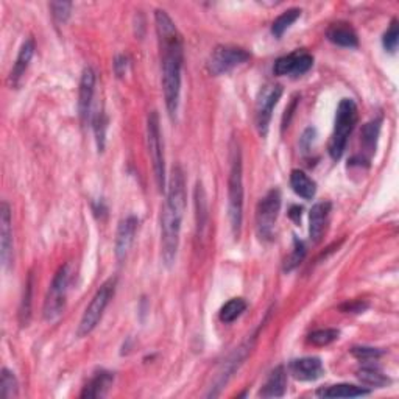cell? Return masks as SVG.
<instances>
[{"label": "cell", "mask_w": 399, "mask_h": 399, "mask_svg": "<svg viewBox=\"0 0 399 399\" xmlns=\"http://www.w3.org/2000/svg\"><path fill=\"white\" fill-rule=\"evenodd\" d=\"M398 43H399V24L396 19H393L389 27V30L385 31L382 44L385 47V50L390 53H395L398 49Z\"/></svg>", "instance_id": "cell-33"}, {"label": "cell", "mask_w": 399, "mask_h": 399, "mask_svg": "<svg viewBox=\"0 0 399 399\" xmlns=\"http://www.w3.org/2000/svg\"><path fill=\"white\" fill-rule=\"evenodd\" d=\"M357 377H359L365 385H371V387L381 389L390 384L389 377L385 376L379 368L373 367V365H363V367L357 371Z\"/></svg>", "instance_id": "cell-25"}, {"label": "cell", "mask_w": 399, "mask_h": 399, "mask_svg": "<svg viewBox=\"0 0 399 399\" xmlns=\"http://www.w3.org/2000/svg\"><path fill=\"white\" fill-rule=\"evenodd\" d=\"M351 354L359 361H373L382 356V351L377 348H370V347H356L351 349Z\"/></svg>", "instance_id": "cell-36"}, {"label": "cell", "mask_w": 399, "mask_h": 399, "mask_svg": "<svg viewBox=\"0 0 399 399\" xmlns=\"http://www.w3.org/2000/svg\"><path fill=\"white\" fill-rule=\"evenodd\" d=\"M347 312H354V314H359L362 312L363 309H367V304H362V303H356V304H348L347 307H343Z\"/></svg>", "instance_id": "cell-39"}, {"label": "cell", "mask_w": 399, "mask_h": 399, "mask_svg": "<svg viewBox=\"0 0 399 399\" xmlns=\"http://www.w3.org/2000/svg\"><path fill=\"white\" fill-rule=\"evenodd\" d=\"M381 125H382V117H377L375 120L368 122V124H365L362 128V133H361L362 145L370 154L375 153L377 138H379V133H381Z\"/></svg>", "instance_id": "cell-24"}, {"label": "cell", "mask_w": 399, "mask_h": 399, "mask_svg": "<svg viewBox=\"0 0 399 399\" xmlns=\"http://www.w3.org/2000/svg\"><path fill=\"white\" fill-rule=\"evenodd\" d=\"M290 373L298 381H317L323 376L324 368L319 357H303L289 363Z\"/></svg>", "instance_id": "cell-16"}, {"label": "cell", "mask_w": 399, "mask_h": 399, "mask_svg": "<svg viewBox=\"0 0 399 399\" xmlns=\"http://www.w3.org/2000/svg\"><path fill=\"white\" fill-rule=\"evenodd\" d=\"M35 49H36V45H35V39L33 38L27 39L25 43L22 44V47H20V50L17 53V58L15 61V66H13V69L10 72V85L11 86L17 87L20 85V80H22V77L25 75V72L30 66V61H31L33 55H35Z\"/></svg>", "instance_id": "cell-17"}, {"label": "cell", "mask_w": 399, "mask_h": 399, "mask_svg": "<svg viewBox=\"0 0 399 399\" xmlns=\"http://www.w3.org/2000/svg\"><path fill=\"white\" fill-rule=\"evenodd\" d=\"M287 389V373L286 368L280 365L275 370H272V373L268 375L266 384L262 385V389L259 391L261 398H282L286 395Z\"/></svg>", "instance_id": "cell-19"}, {"label": "cell", "mask_w": 399, "mask_h": 399, "mask_svg": "<svg viewBox=\"0 0 399 399\" xmlns=\"http://www.w3.org/2000/svg\"><path fill=\"white\" fill-rule=\"evenodd\" d=\"M340 333L337 329H320L315 333L309 334V343L315 344V347H326V344L335 342L339 339Z\"/></svg>", "instance_id": "cell-32"}, {"label": "cell", "mask_w": 399, "mask_h": 399, "mask_svg": "<svg viewBox=\"0 0 399 399\" xmlns=\"http://www.w3.org/2000/svg\"><path fill=\"white\" fill-rule=\"evenodd\" d=\"M331 206L333 205H331L329 201H320V203H317V205H314L312 209H310L309 234L314 243H319L323 238L324 226H326V222H328L329 212H331Z\"/></svg>", "instance_id": "cell-18"}, {"label": "cell", "mask_w": 399, "mask_h": 399, "mask_svg": "<svg viewBox=\"0 0 399 399\" xmlns=\"http://www.w3.org/2000/svg\"><path fill=\"white\" fill-rule=\"evenodd\" d=\"M301 211L303 209L300 206H293L292 209H290V217H292L296 223L301 220Z\"/></svg>", "instance_id": "cell-40"}, {"label": "cell", "mask_w": 399, "mask_h": 399, "mask_svg": "<svg viewBox=\"0 0 399 399\" xmlns=\"http://www.w3.org/2000/svg\"><path fill=\"white\" fill-rule=\"evenodd\" d=\"M154 24L161 49V71H162V91H164L166 108L171 117H175L180 105L181 92V69L184 55H182V38L173 24L171 16L164 10L154 13Z\"/></svg>", "instance_id": "cell-1"}, {"label": "cell", "mask_w": 399, "mask_h": 399, "mask_svg": "<svg viewBox=\"0 0 399 399\" xmlns=\"http://www.w3.org/2000/svg\"><path fill=\"white\" fill-rule=\"evenodd\" d=\"M367 395H370L368 389L357 387V385H351V384L331 385V387L320 389L317 391V396L320 398H357Z\"/></svg>", "instance_id": "cell-22"}, {"label": "cell", "mask_w": 399, "mask_h": 399, "mask_svg": "<svg viewBox=\"0 0 399 399\" xmlns=\"http://www.w3.org/2000/svg\"><path fill=\"white\" fill-rule=\"evenodd\" d=\"M252 58L249 52L242 49V47L235 45H219L215 47L214 52L211 53L208 61V71L211 72V75H222L233 71L234 67H238Z\"/></svg>", "instance_id": "cell-10"}, {"label": "cell", "mask_w": 399, "mask_h": 399, "mask_svg": "<svg viewBox=\"0 0 399 399\" xmlns=\"http://www.w3.org/2000/svg\"><path fill=\"white\" fill-rule=\"evenodd\" d=\"M256 335L258 334H253L247 342H243L240 347L235 348L234 353L229 354L228 359L222 363V367L219 368L217 375H215L211 387H209V391L206 393L208 398L219 396L220 390L225 387L235 371L240 368V365L247 361V357L249 354H252V351L254 348V343H256Z\"/></svg>", "instance_id": "cell-7"}, {"label": "cell", "mask_w": 399, "mask_h": 399, "mask_svg": "<svg viewBox=\"0 0 399 399\" xmlns=\"http://www.w3.org/2000/svg\"><path fill=\"white\" fill-rule=\"evenodd\" d=\"M314 134H315V130H314V128H307V130L304 131L303 139H301L304 150H307V148H309V145H310V136H314Z\"/></svg>", "instance_id": "cell-38"}, {"label": "cell", "mask_w": 399, "mask_h": 399, "mask_svg": "<svg viewBox=\"0 0 399 399\" xmlns=\"http://www.w3.org/2000/svg\"><path fill=\"white\" fill-rule=\"evenodd\" d=\"M94 92H96V72L91 67H86L80 80L78 91V113L81 124H87V120L91 119Z\"/></svg>", "instance_id": "cell-14"}, {"label": "cell", "mask_w": 399, "mask_h": 399, "mask_svg": "<svg viewBox=\"0 0 399 399\" xmlns=\"http://www.w3.org/2000/svg\"><path fill=\"white\" fill-rule=\"evenodd\" d=\"M0 261L3 270L13 263V228L11 209L6 201L0 205Z\"/></svg>", "instance_id": "cell-13"}, {"label": "cell", "mask_w": 399, "mask_h": 399, "mask_svg": "<svg viewBox=\"0 0 399 399\" xmlns=\"http://www.w3.org/2000/svg\"><path fill=\"white\" fill-rule=\"evenodd\" d=\"M290 186L293 192L304 200H312L317 194V184L303 171H292L290 173Z\"/></svg>", "instance_id": "cell-23"}, {"label": "cell", "mask_w": 399, "mask_h": 399, "mask_svg": "<svg viewBox=\"0 0 399 399\" xmlns=\"http://www.w3.org/2000/svg\"><path fill=\"white\" fill-rule=\"evenodd\" d=\"M357 117H359V114H357V106L354 100L343 99L339 103V108H337L334 131L328 147L331 158L334 161H339L343 157L349 134L353 133L357 124Z\"/></svg>", "instance_id": "cell-4"}, {"label": "cell", "mask_w": 399, "mask_h": 399, "mask_svg": "<svg viewBox=\"0 0 399 399\" xmlns=\"http://www.w3.org/2000/svg\"><path fill=\"white\" fill-rule=\"evenodd\" d=\"M138 225H139V220L138 217H134V215H128L126 219L120 222V225L117 228V234H116V249H114L117 261L126 258V254L128 252H130V248L134 242V235H136Z\"/></svg>", "instance_id": "cell-15"}, {"label": "cell", "mask_w": 399, "mask_h": 399, "mask_svg": "<svg viewBox=\"0 0 399 399\" xmlns=\"http://www.w3.org/2000/svg\"><path fill=\"white\" fill-rule=\"evenodd\" d=\"M71 10H72L71 2H52L50 3L52 16H53V19H55V22H58V24H64L66 20L69 19Z\"/></svg>", "instance_id": "cell-35"}, {"label": "cell", "mask_w": 399, "mask_h": 399, "mask_svg": "<svg viewBox=\"0 0 399 399\" xmlns=\"http://www.w3.org/2000/svg\"><path fill=\"white\" fill-rule=\"evenodd\" d=\"M300 16H301L300 8H290L287 11H284L281 16L276 17L272 25V33L275 35V38L280 39L284 33H286L290 27H292L296 20L300 19Z\"/></svg>", "instance_id": "cell-27"}, {"label": "cell", "mask_w": 399, "mask_h": 399, "mask_svg": "<svg viewBox=\"0 0 399 399\" xmlns=\"http://www.w3.org/2000/svg\"><path fill=\"white\" fill-rule=\"evenodd\" d=\"M69 276H71L69 266H67V263L61 266L58 268V272L55 273V276H53L49 292H47L45 301H44V309H43L44 320L53 321V320H57L61 314H63L64 306H66L67 286H69Z\"/></svg>", "instance_id": "cell-9"}, {"label": "cell", "mask_w": 399, "mask_h": 399, "mask_svg": "<svg viewBox=\"0 0 399 399\" xmlns=\"http://www.w3.org/2000/svg\"><path fill=\"white\" fill-rule=\"evenodd\" d=\"M106 128H108V119L103 113H97L94 117V131H96V140L99 152H103L105 148V139H106Z\"/></svg>", "instance_id": "cell-34"}, {"label": "cell", "mask_w": 399, "mask_h": 399, "mask_svg": "<svg viewBox=\"0 0 399 399\" xmlns=\"http://www.w3.org/2000/svg\"><path fill=\"white\" fill-rule=\"evenodd\" d=\"M113 381H114L113 373H110V371H100V373H97L89 382H87L83 391H81L80 398H87V399L103 398L113 385Z\"/></svg>", "instance_id": "cell-21"}, {"label": "cell", "mask_w": 399, "mask_h": 399, "mask_svg": "<svg viewBox=\"0 0 399 399\" xmlns=\"http://www.w3.org/2000/svg\"><path fill=\"white\" fill-rule=\"evenodd\" d=\"M195 208H197V231L198 235H203L208 226V201L201 182H197L195 187Z\"/></svg>", "instance_id": "cell-26"}, {"label": "cell", "mask_w": 399, "mask_h": 399, "mask_svg": "<svg viewBox=\"0 0 399 399\" xmlns=\"http://www.w3.org/2000/svg\"><path fill=\"white\" fill-rule=\"evenodd\" d=\"M31 290H33V275L29 276V281L25 284V292H24V298L22 303H20V309H19V321L22 326H27L30 321V315H31Z\"/></svg>", "instance_id": "cell-31"}, {"label": "cell", "mask_w": 399, "mask_h": 399, "mask_svg": "<svg viewBox=\"0 0 399 399\" xmlns=\"http://www.w3.org/2000/svg\"><path fill=\"white\" fill-rule=\"evenodd\" d=\"M128 67V58L125 55H119L114 63V71H116L117 77H124Z\"/></svg>", "instance_id": "cell-37"}, {"label": "cell", "mask_w": 399, "mask_h": 399, "mask_svg": "<svg viewBox=\"0 0 399 399\" xmlns=\"http://www.w3.org/2000/svg\"><path fill=\"white\" fill-rule=\"evenodd\" d=\"M242 153L238 144L231 148V168L228 178V215L234 239L240 238L243 220V177Z\"/></svg>", "instance_id": "cell-3"}, {"label": "cell", "mask_w": 399, "mask_h": 399, "mask_svg": "<svg viewBox=\"0 0 399 399\" xmlns=\"http://www.w3.org/2000/svg\"><path fill=\"white\" fill-rule=\"evenodd\" d=\"M314 66V57L307 52H293L289 53L286 57H281L276 59L273 66L275 75H292L300 77L303 73L310 71V67Z\"/></svg>", "instance_id": "cell-12"}, {"label": "cell", "mask_w": 399, "mask_h": 399, "mask_svg": "<svg viewBox=\"0 0 399 399\" xmlns=\"http://www.w3.org/2000/svg\"><path fill=\"white\" fill-rule=\"evenodd\" d=\"M281 96H282V86L280 85H268L262 87L258 103H256V128H258V131L262 138L267 136L273 108L280 101Z\"/></svg>", "instance_id": "cell-11"}, {"label": "cell", "mask_w": 399, "mask_h": 399, "mask_svg": "<svg viewBox=\"0 0 399 399\" xmlns=\"http://www.w3.org/2000/svg\"><path fill=\"white\" fill-rule=\"evenodd\" d=\"M147 144L148 153L152 158L154 180L159 192L166 189V164H164V152L161 144V130H159V116L157 111H152L147 119Z\"/></svg>", "instance_id": "cell-8"}, {"label": "cell", "mask_w": 399, "mask_h": 399, "mask_svg": "<svg viewBox=\"0 0 399 399\" xmlns=\"http://www.w3.org/2000/svg\"><path fill=\"white\" fill-rule=\"evenodd\" d=\"M19 384L13 371L8 368L2 370V376H0V396L3 399H13L17 396Z\"/></svg>", "instance_id": "cell-29"}, {"label": "cell", "mask_w": 399, "mask_h": 399, "mask_svg": "<svg viewBox=\"0 0 399 399\" xmlns=\"http://www.w3.org/2000/svg\"><path fill=\"white\" fill-rule=\"evenodd\" d=\"M281 192L278 189H272L261 198L256 208V231L262 242L273 239L275 223L278 220L281 209Z\"/></svg>", "instance_id": "cell-6"}, {"label": "cell", "mask_w": 399, "mask_h": 399, "mask_svg": "<svg viewBox=\"0 0 399 399\" xmlns=\"http://www.w3.org/2000/svg\"><path fill=\"white\" fill-rule=\"evenodd\" d=\"M304 256H306V245L304 242L300 240L296 235H293V249L292 253L289 254V258L284 262V272H292L293 268H296L303 262Z\"/></svg>", "instance_id": "cell-30"}, {"label": "cell", "mask_w": 399, "mask_h": 399, "mask_svg": "<svg viewBox=\"0 0 399 399\" xmlns=\"http://www.w3.org/2000/svg\"><path fill=\"white\" fill-rule=\"evenodd\" d=\"M247 310V301L243 298L229 300L225 306L220 309V320L223 323H233Z\"/></svg>", "instance_id": "cell-28"}, {"label": "cell", "mask_w": 399, "mask_h": 399, "mask_svg": "<svg viewBox=\"0 0 399 399\" xmlns=\"http://www.w3.org/2000/svg\"><path fill=\"white\" fill-rule=\"evenodd\" d=\"M326 38L331 43L340 47H348V49H354V47L359 45V38H357V33L354 31L353 27H349V24H333L326 31Z\"/></svg>", "instance_id": "cell-20"}, {"label": "cell", "mask_w": 399, "mask_h": 399, "mask_svg": "<svg viewBox=\"0 0 399 399\" xmlns=\"http://www.w3.org/2000/svg\"><path fill=\"white\" fill-rule=\"evenodd\" d=\"M186 177L180 166L172 168L166 203L161 214V256L164 266L171 268L177 259L181 223L186 211Z\"/></svg>", "instance_id": "cell-2"}, {"label": "cell", "mask_w": 399, "mask_h": 399, "mask_svg": "<svg viewBox=\"0 0 399 399\" xmlns=\"http://www.w3.org/2000/svg\"><path fill=\"white\" fill-rule=\"evenodd\" d=\"M116 284H117L116 278H110L101 284V287L97 290L96 295H94L89 306L86 307L83 317H81V321L78 324V337H85L87 334H91L92 331L97 328L101 317H103L105 309L113 300L114 292H116Z\"/></svg>", "instance_id": "cell-5"}]
</instances>
